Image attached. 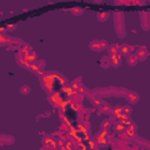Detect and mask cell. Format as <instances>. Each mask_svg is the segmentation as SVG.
<instances>
[{"mask_svg": "<svg viewBox=\"0 0 150 150\" xmlns=\"http://www.w3.org/2000/svg\"><path fill=\"white\" fill-rule=\"evenodd\" d=\"M92 102H93V104L96 106V107H101L102 103H103L102 100H101V98H98V97H96V96H94V97L92 98Z\"/></svg>", "mask_w": 150, "mask_h": 150, "instance_id": "16", "label": "cell"}, {"mask_svg": "<svg viewBox=\"0 0 150 150\" xmlns=\"http://www.w3.org/2000/svg\"><path fill=\"white\" fill-rule=\"evenodd\" d=\"M100 46H101V51H102V49L108 48V44H107L106 40H100Z\"/></svg>", "mask_w": 150, "mask_h": 150, "instance_id": "22", "label": "cell"}, {"mask_svg": "<svg viewBox=\"0 0 150 150\" xmlns=\"http://www.w3.org/2000/svg\"><path fill=\"white\" fill-rule=\"evenodd\" d=\"M100 108H101V110H102L103 112H106V114H109V112L112 110V109L110 108V106H109L108 103H106V102H103V103H102V106L100 107Z\"/></svg>", "mask_w": 150, "mask_h": 150, "instance_id": "15", "label": "cell"}, {"mask_svg": "<svg viewBox=\"0 0 150 150\" xmlns=\"http://www.w3.org/2000/svg\"><path fill=\"white\" fill-rule=\"evenodd\" d=\"M122 62V56L119 54V55H115V56H110V66L117 68Z\"/></svg>", "mask_w": 150, "mask_h": 150, "instance_id": "5", "label": "cell"}, {"mask_svg": "<svg viewBox=\"0 0 150 150\" xmlns=\"http://www.w3.org/2000/svg\"><path fill=\"white\" fill-rule=\"evenodd\" d=\"M29 92H31V88H29L28 86H22L21 88H20V93L23 94V95H27Z\"/></svg>", "mask_w": 150, "mask_h": 150, "instance_id": "20", "label": "cell"}, {"mask_svg": "<svg viewBox=\"0 0 150 150\" xmlns=\"http://www.w3.org/2000/svg\"><path fill=\"white\" fill-rule=\"evenodd\" d=\"M101 127L103 128V130H108L110 127H111V122L109 120H104L102 123H101Z\"/></svg>", "mask_w": 150, "mask_h": 150, "instance_id": "19", "label": "cell"}, {"mask_svg": "<svg viewBox=\"0 0 150 150\" xmlns=\"http://www.w3.org/2000/svg\"><path fill=\"white\" fill-rule=\"evenodd\" d=\"M40 69H41V67H40V66H38L36 64H31V65H29V70H31V72H33V73L41 74Z\"/></svg>", "mask_w": 150, "mask_h": 150, "instance_id": "13", "label": "cell"}, {"mask_svg": "<svg viewBox=\"0 0 150 150\" xmlns=\"http://www.w3.org/2000/svg\"><path fill=\"white\" fill-rule=\"evenodd\" d=\"M108 51H109V54L110 56H115V55H119L120 54V46L119 45H111L108 47Z\"/></svg>", "mask_w": 150, "mask_h": 150, "instance_id": "7", "label": "cell"}, {"mask_svg": "<svg viewBox=\"0 0 150 150\" xmlns=\"http://www.w3.org/2000/svg\"><path fill=\"white\" fill-rule=\"evenodd\" d=\"M126 97H127V100L129 101V103H131V104H134V103H136L137 101L140 100V96L137 95L135 92H127V94H126Z\"/></svg>", "mask_w": 150, "mask_h": 150, "instance_id": "3", "label": "cell"}, {"mask_svg": "<svg viewBox=\"0 0 150 150\" xmlns=\"http://www.w3.org/2000/svg\"><path fill=\"white\" fill-rule=\"evenodd\" d=\"M89 145H90V148H94V145H95V144L93 143V141H90V142H89Z\"/></svg>", "mask_w": 150, "mask_h": 150, "instance_id": "23", "label": "cell"}, {"mask_svg": "<svg viewBox=\"0 0 150 150\" xmlns=\"http://www.w3.org/2000/svg\"><path fill=\"white\" fill-rule=\"evenodd\" d=\"M137 61H139V58H137V55L136 54H130L129 56H128V59H127V62H128V65L129 66H135L136 64H137Z\"/></svg>", "mask_w": 150, "mask_h": 150, "instance_id": "9", "label": "cell"}, {"mask_svg": "<svg viewBox=\"0 0 150 150\" xmlns=\"http://www.w3.org/2000/svg\"><path fill=\"white\" fill-rule=\"evenodd\" d=\"M136 129H137V127L135 126L134 123L130 124V126H128V127L126 128V133H127V135L130 137V139L135 136V134H136Z\"/></svg>", "mask_w": 150, "mask_h": 150, "instance_id": "8", "label": "cell"}, {"mask_svg": "<svg viewBox=\"0 0 150 150\" xmlns=\"http://www.w3.org/2000/svg\"><path fill=\"white\" fill-rule=\"evenodd\" d=\"M136 55H137V58L141 59V60H145L147 56L149 55V52H148V49H147L145 47H141V48L137 49Z\"/></svg>", "mask_w": 150, "mask_h": 150, "instance_id": "4", "label": "cell"}, {"mask_svg": "<svg viewBox=\"0 0 150 150\" xmlns=\"http://www.w3.org/2000/svg\"><path fill=\"white\" fill-rule=\"evenodd\" d=\"M111 111H112V115H114V117L117 119V120L124 115V114H123V107H121V106H116V107H114Z\"/></svg>", "mask_w": 150, "mask_h": 150, "instance_id": "6", "label": "cell"}, {"mask_svg": "<svg viewBox=\"0 0 150 150\" xmlns=\"http://www.w3.org/2000/svg\"><path fill=\"white\" fill-rule=\"evenodd\" d=\"M131 112H133L131 106H126V107H123V114L126 115V116H130Z\"/></svg>", "mask_w": 150, "mask_h": 150, "instance_id": "18", "label": "cell"}, {"mask_svg": "<svg viewBox=\"0 0 150 150\" xmlns=\"http://www.w3.org/2000/svg\"><path fill=\"white\" fill-rule=\"evenodd\" d=\"M108 17H109V13L108 12H100V13H97V19L100 20V21H106L107 19H108Z\"/></svg>", "mask_w": 150, "mask_h": 150, "instance_id": "14", "label": "cell"}, {"mask_svg": "<svg viewBox=\"0 0 150 150\" xmlns=\"http://www.w3.org/2000/svg\"><path fill=\"white\" fill-rule=\"evenodd\" d=\"M126 126L124 124H122L121 122H116L115 124H114V130L116 131V133H124L126 131Z\"/></svg>", "mask_w": 150, "mask_h": 150, "instance_id": "10", "label": "cell"}, {"mask_svg": "<svg viewBox=\"0 0 150 150\" xmlns=\"http://www.w3.org/2000/svg\"><path fill=\"white\" fill-rule=\"evenodd\" d=\"M72 12H73L74 14H76V15H80V14H82L83 9H82V8H80V7H75V8H72Z\"/></svg>", "mask_w": 150, "mask_h": 150, "instance_id": "21", "label": "cell"}, {"mask_svg": "<svg viewBox=\"0 0 150 150\" xmlns=\"http://www.w3.org/2000/svg\"><path fill=\"white\" fill-rule=\"evenodd\" d=\"M107 130H102L101 133H98L96 135V142L98 145H101V147H106L107 145V139H106V135H107Z\"/></svg>", "mask_w": 150, "mask_h": 150, "instance_id": "1", "label": "cell"}, {"mask_svg": "<svg viewBox=\"0 0 150 150\" xmlns=\"http://www.w3.org/2000/svg\"><path fill=\"white\" fill-rule=\"evenodd\" d=\"M25 59H26V60L29 62V64H34V62L38 60V56H36V54H35L34 52H32L31 54H28Z\"/></svg>", "mask_w": 150, "mask_h": 150, "instance_id": "12", "label": "cell"}, {"mask_svg": "<svg viewBox=\"0 0 150 150\" xmlns=\"http://www.w3.org/2000/svg\"><path fill=\"white\" fill-rule=\"evenodd\" d=\"M89 47H90L92 51H96V52L101 51V46H100V40L92 41V42H90V45H89Z\"/></svg>", "mask_w": 150, "mask_h": 150, "instance_id": "11", "label": "cell"}, {"mask_svg": "<svg viewBox=\"0 0 150 150\" xmlns=\"http://www.w3.org/2000/svg\"><path fill=\"white\" fill-rule=\"evenodd\" d=\"M131 51H133V47H130L129 45H122L120 46V55L122 56H129L131 54Z\"/></svg>", "mask_w": 150, "mask_h": 150, "instance_id": "2", "label": "cell"}, {"mask_svg": "<svg viewBox=\"0 0 150 150\" xmlns=\"http://www.w3.org/2000/svg\"><path fill=\"white\" fill-rule=\"evenodd\" d=\"M101 66L104 68H108L110 66V58H103L101 60Z\"/></svg>", "mask_w": 150, "mask_h": 150, "instance_id": "17", "label": "cell"}]
</instances>
